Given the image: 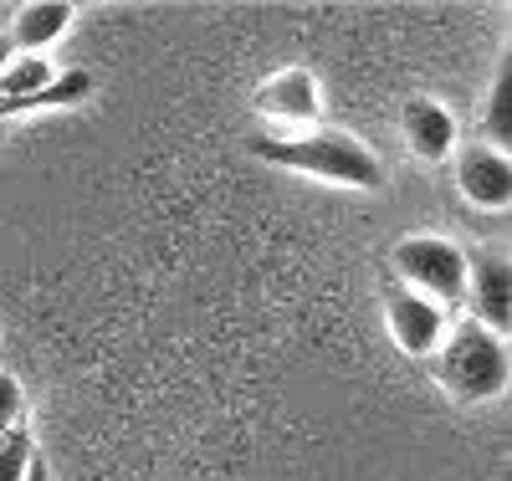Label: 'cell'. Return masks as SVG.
Listing matches in <instances>:
<instances>
[{"label": "cell", "instance_id": "6da1fadb", "mask_svg": "<svg viewBox=\"0 0 512 481\" xmlns=\"http://www.w3.org/2000/svg\"><path fill=\"white\" fill-rule=\"evenodd\" d=\"M256 159H267L292 174H313L323 185H344V190H379L384 185V164L379 154L344 134V128H297V134H262L251 144Z\"/></svg>", "mask_w": 512, "mask_h": 481}, {"label": "cell", "instance_id": "7a4b0ae2", "mask_svg": "<svg viewBox=\"0 0 512 481\" xmlns=\"http://www.w3.org/2000/svg\"><path fill=\"white\" fill-rule=\"evenodd\" d=\"M431 374L446 389V400H456V405L497 400L507 389V343L477 323H456V328H446L441 348L431 354Z\"/></svg>", "mask_w": 512, "mask_h": 481}, {"label": "cell", "instance_id": "3957f363", "mask_svg": "<svg viewBox=\"0 0 512 481\" xmlns=\"http://www.w3.org/2000/svg\"><path fill=\"white\" fill-rule=\"evenodd\" d=\"M390 267H395L400 287H410L425 302H436L441 313L466 297V251L446 236H405V241H395Z\"/></svg>", "mask_w": 512, "mask_h": 481}, {"label": "cell", "instance_id": "277c9868", "mask_svg": "<svg viewBox=\"0 0 512 481\" xmlns=\"http://www.w3.org/2000/svg\"><path fill=\"white\" fill-rule=\"evenodd\" d=\"M384 328H390V338L405 359H431L446 338V313L436 302H425V297H415L410 287L395 282L384 292Z\"/></svg>", "mask_w": 512, "mask_h": 481}, {"label": "cell", "instance_id": "5b68a950", "mask_svg": "<svg viewBox=\"0 0 512 481\" xmlns=\"http://www.w3.org/2000/svg\"><path fill=\"white\" fill-rule=\"evenodd\" d=\"M466 297H472V323L507 343L512 328V267L502 251L466 256Z\"/></svg>", "mask_w": 512, "mask_h": 481}, {"label": "cell", "instance_id": "8992f818", "mask_svg": "<svg viewBox=\"0 0 512 481\" xmlns=\"http://www.w3.org/2000/svg\"><path fill=\"white\" fill-rule=\"evenodd\" d=\"M251 108L262 118L292 123V128H313L318 123V77L308 67H282L251 93Z\"/></svg>", "mask_w": 512, "mask_h": 481}, {"label": "cell", "instance_id": "52a82bcc", "mask_svg": "<svg viewBox=\"0 0 512 481\" xmlns=\"http://www.w3.org/2000/svg\"><path fill=\"white\" fill-rule=\"evenodd\" d=\"M456 190L472 200L477 210H507L512 205V159L487 149V144L461 149V159H456Z\"/></svg>", "mask_w": 512, "mask_h": 481}, {"label": "cell", "instance_id": "ba28073f", "mask_svg": "<svg viewBox=\"0 0 512 481\" xmlns=\"http://www.w3.org/2000/svg\"><path fill=\"white\" fill-rule=\"evenodd\" d=\"M400 128H405L410 154L425 159V164H441V159L456 154V118L436 98H410L405 113H400Z\"/></svg>", "mask_w": 512, "mask_h": 481}, {"label": "cell", "instance_id": "9c48e42d", "mask_svg": "<svg viewBox=\"0 0 512 481\" xmlns=\"http://www.w3.org/2000/svg\"><path fill=\"white\" fill-rule=\"evenodd\" d=\"M72 16H77V11L67 6V0H36V6H21L16 21H11V47H16V57H41L52 41L67 36Z\"/></svg>", "mask_w": 512, "mask_h": 481}, {"label": "cell", "instance_id": "30bf717a", "mask_svg": "<svg viewBox=\"0 0 512 481\" xmlns=\"http://www.w3.org/2000/svg\"><path fill=\"white\" fill-rule=\"evenodd\" d=\"M93 93V77L88 72H57L52 87H41L31 98H0V118H26V113H41V108H72Z\"/></svg>", "mask_w": 512, "mask_h": 481}, {"label": "cell", "instance_id": "8fae6325", "mask_svg": "<svg viewBox=\"0 0 512 481\" xmlns=\"http://www.w3.org/2000/svg\"><path fill=\"white\" fill-rule=\"evenodd\" d=\"M482 128H487V149L507 154V144H512V62L507 57H502L497 77H492L487 103H482Z\"/></svg>", "mask_w": 512, "mask_h": 481}, {"label": "cell", "instance_id": "7c38bea8", "mask_svg": "<svg viewBox=\"0 0 512 481\" xmlns=\"http://www.w3.org/2000/svg\"><path fill=\"white\" fill-rule=\"evenodd\" d=\"M52 62L47 57H11V67L0 72V98H31L41 87H52Z\"/></svg>", "mask_w": 512, "mask_h": 481}, {"label": "cell", "instance_id": "4fadbf2b", "mask_svg": "<svg viewBox=\"0 0 512 481\" xmlns=\"http://www.w3.org/2000/svg\"><path fill=\"white\" fill-rule=\"evenodd\" d=\"M36 435L26 425H16L11 435H0V481H26L31 461H36Z\"/></svg>", "mask_w": 512, "mask_h": 481}, {"label": "cell", "instance_id": "5bb4252c", "mask_svg": "<svg viewBox=\"0 0 512 481\" xmlns=\"http://www.w3.org/2000/svg\"><path fill=\"white\" fill-rule=\"evenodd\" d=\"M21 425V379L0 369V435H11Z\"/></svg>", "mask_w": 512, "mask_h": 481}, {"label": "cell", "instance_id": "9a60e30c", "mask_svg": "<svg viewBox=\"0 0 512 481\" xmlns=\"http://www.w3.org/2000/svg\"><path fill=\"white\" fill-rule=\"evenodd\" d=\"M26 481H52V466L36 456V461H31V471H26Z\"/></svg>", "mask_w": 512, "mask_h": 481}, {"label": "cell", "instance_id": "2e32d148", "mask_svg": "<svg viewBox=\"0 0 512 481\" xmlns=\"http://www.w3.org/2000/svg\"><path fill=\"white\" fill-rule=\"evenodd\" d=\"M11 57H16V47H11V36H0V72L11 67Z\"/></svg>", "mask_w": 512, "mask_h": 481}]
</instances>
